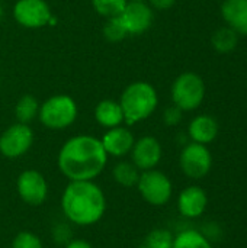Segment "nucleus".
Wrapping results in <instances>:
<instances>
[{
    "mask_svg": "<svg viewBox=\"0 0 247 248\" xmlns=\"http://www.w3.org/2000/svg\"><path fill=\"white\" fill-rule=\"evenodd\" d=\"M108 154L100 140L92 135H76L67 140L57 157V166L64 177L73 180H95L106 167Z\"/></svg>",
    "mask_w": 247,
    "mask_h": 248,
    "instance_id": "f257e3e1",
    "label": "nucleus"
},
{
    "mask_svg": "<svg viewBox=\"0 0 247 248\" xmlns=\"http://www.w3.org/2000/svg\"><path fill=\"white\" fill-rule=\"evenodd\" d=\"M61 211L77 227L98 224L106 212V196L93 180H73L61 196Z\"/></svg>",
    "mask_w": 247,
    "mask_h": 248,
    "instance_id": "f03ea898",
    "label": "nucleus"
},
{
    "mask_svg": "<svg viewBox=\"0 0 247 248\" xmlns=\"http://www.w3.org/2000/svg\"><path fill=\"white\" fill-rule=\"evenodd\" d=\"M119 105L127 125H135L153 115L159 105L156 89L147 81H134L125 87Z\"/></svg>",
    "mask_w": 247,
    "mask_h": 248,
    "instance_id": "7ed1b4c3",
    "label": "nucleus"
},
{
    "mask_svg": "<svg viewBox=\"0 0 247 248\" xmlns=\"http://www.w3.org/2000/svg\"><path fill=\"white\" fill-rule=\"evenodd\" d=\"M38 118L41 124L52 131L66 129L77 118V105L67 94H55L39 105Z\"/></svg>",
    "mask_w": 247,
    "mask_h": 248,
    "instance_id": "20e7f679",
    "label": "nucleus"
},
{
    "mask_svg": "<svg viewBox=\"0 0 247 248\" xmlns=\"http://www.w3.org/2000/svg\"><path fill=\"white\" fill-rule=\"evenodd\" d=\"M205 97V83L195 73L181 74L172 84L173 105L183 112L195 110L201 106Z\"/></svg>",
    "mask_w": 247,
    "mask_h": 248,
    "instance_id": "39448f33",
    "label": "nucleus"
},
{
    "mask_svg": "<svg viewBox=\"0 0 247 248\" xmlns=\"http://www.w3.org/2000/svg\"><path fill=\"white\" fill-rule=\"evenodd\" d=\"M135 187L141 198L151 206H165L173 195V185L170 179L156 169L141 171Z\"/></svg>",
    "mask_w": 247,
    "mask_h": 248,
    "instance_id": "423d86ee",
    "label": "nucleus"
},
{
    "mask_svg": "<svg viewBox=\"0 0 247 248\" xmlns=\"http://www.w3.org/2000/svg\"><path fill=\"white\" fill-rule=\"evenodd\" d=\"M179 166L186 177L198 180L210 173L213 167V155L207 145L189 142L181 151Z\"/></svg>",
    "mask_w": 247,
    "mask_h": 248,
    "instance_id": "0eeeda50",
    "label": "nucleus"
},
{
    "mask_svg": "<svg viewBox=\"0 0 247 248\" xmlns=\"http://www.w3.org/2000/svg\"><path fill=\"white\" fill-rule=\"evenodd\" d=\"M16 190L20 201L29 206H41L48 198V183L42 173L29 169L22 171L16 180Z\"/></svg>",
    "mask_w": 247,
    "mask_h": 248,
    "instance_id": "6e6552de",
    "label": "nucleus"
},
{
    "mask_svg": "<svg viewBox=\"0 0 247 248\" xmlns=\"http://www.w3.org/2000/svg\"><path fill=\"white\" fill-rule=\"evenodd\" d=\"M33 144V131L26 124H13L0 135V154L6 158L25 155Z\"/></svg>",
    "mask_w": 247,
    "mask_h": 248,
    "instance_id": "1a4fd4ad",
    "label": "nucleus"
},
{
    "mask_svg": "<svg viewBox=\"0 0 247 248\" xmlns=\"http://www.w3.org/2000/svg\"><path fill=\"white\" fill-rule=\"evenodd\" d=\"M13 16L20 26L29 29L42 28L52 17L45 0H17L13 7Z\"/></svg>",
    "mask_w": 247,
    "mask_h": 248,
    "instance_id": "9d476101",
    "label": "nucleus"
},
{
    "mask_svg": "<svg viewBox=\"0 0 247 248\" xmlns=\"http://www.w3.org/2000/svg\"><path fill=\"white\" fill-rule=\"evenodd\" d=\"M128 35H141L153 25V10L146 1H131L128 0L125 9L119 15Z\"/></svg>",
    "mask_w": 247,
    "mask_h": 248,
    "instance_id": "9b49d317",
    "label": "nucleus"
},
{
    "mask_svg": "<svg viewBox=\"0 0 247 248\" xmlns=\"http://www.w3.org/2000/svg\"><path fill=\"white\" fill-rule=\"evenodd\" d=\"M130 154H131V161L135 164V167L140 171H147L157 167V164L162 160L163 150L157 138L151 135H146L134 142Z\"/></svg>",
    "mask_w": 247,
    "mask_h": 248,
    "instance_id": "f8f14e48",
    "label": "nucleus"
},
{
    "mask_svg": "<svg viewBox=\"0 0 247 248\" xmlns=\"http://www.w3.org/2000/svg\"><path fill=\"white\" fill-rule=\"evenodd\" d=\"M100 142L108 157L111 155V157L121 158L131 153L135 138L128 128H122L119 125L115 128H109L100 138Z\"/></svg>",
    "mask_w": 247,
    "mask_h": 248,
    "instance_id": "ddd939ff",
    "label": "nucleus"
},
{
    "mask_svg": "<svg viewBox=\"0 0 247 248\" xmlns=\"http://www.w3.org/2000/svg\"><path fill=\"white\" fill-rule=\"evenodd\" d=\"M208 205L207 192L201 186H188L178 196L179 214L185 218H199Z\"/></svg>",
    "mask_w": 247,
    "mask_h": 248,
    "instance_id": "4468645a",
    "label": "nucleus"
},
{
    "mask_svg": "<svg viewBox=\"0 0 247 248\" xmlns=\"http://www.w3.org/2000/svg\"><path fill=\"white\" fill-rule=\"evenodd\" d=\"M221 15L229 28L239 35H247V0H224Z\"/></svg>",
    "mask_w": 247,
    "mask_h": 248,
    "instance_id": "2eb2a0df",
    "label": "nucleus"
},
{
    "mask_svg": "<svg viewBox=\"0 0 247 248\" xmlns=\"http://www.w3.org/2000/svg\"><path fill=\"white\" fill-rule=\"evenodd\" d=\"M188 134H189V138L192 140V142L207 145L217 138L218 124L210 115H199L191 121Z\"/></svg>",
    "mask_w": 247,
    "mask_h": 248,
    "instance_id": "dca6fc26",
    "label": "nucleus"
},
{
    "mask_svg": "<svg viewBox=\"0 0 247 248\" xmlns=\"http://www.w3.org/2000/svg\"><path fill=\"white\" fill-rule=\"evenodd\" d=\"M95 119L103 128H115L124 122V113L119 102L112 99L100 100L95 108Z\"/></svg>",
    "mask_w": 247,
    "mask_h": 248,
    "instance_id": "f3484780",
    "label": "nucleus"
},
{
    "mask_svg": "<svg viewBox=\"0 0 247 248\" xmlns=\"http://www.w3.org/2000/svg\"><path fill=\"white\" fill-rule=\"evenodd\" d=\"M141 171L135 167L132 161H119L112 169L114 180L124 187H134L138 183Z\"/></svg>",
    "mask_w": 247,
    "mask_h": 248,
    "instance_id": "a211bd4d",
    "label": "nucleus"
},
{
    "mask_svg": "<svg viewBox=\"0 0 247 248\" xmlns=\"http://www.w3.org/2000/svg\"><path fill=\"white\" fill-rule=\"evenodd\" d=\"M173 248H214L211 241L197 230H185L173 237Z\"/></svg>",
    "mask_w": 247,
    "mask_h": 248,
    "instance_id": "6ab92c4d",
    "label": "nucleus"
},
{
    "mask_svg": "<svg viewBox=\"0 0 247 248\" xmlns=\"http://www.w3.org/2000/svg\"><path fill=\"white\" fill-rule=\"evenodd\" d=\"M239 42V33L234 32L231 28L226 26V28H220L218 31L214 32L213 38H211V44L214 46L215 51L221 52V54H227L236 49Z\"/></svg>",
    "mask_w": 247,
    "mask_h": 248,
    "instance_id": "aec40b11",
    "label": "nucleus"
},
{
    "mask_svg": "<svg viewBox=\"0 0 247 248\" xmlns=\"http://www.w3.org/2000/svg\"><path fill=\"white\" fill-rule=\"evenodd\" d=\"M38 110H39V103L36 97H33L32 94H25L17 100L15 108V115L19 124L28 125L38 116Z\"/></svg>",
    "mask_w": 247,
    "mask_h": 248,
    "instance_id": "412c9836",
    "label": "nucleus"
},
{
    "mask_svg": "<svg viewBox=\"0 0 247 248\" xmlns=\"http://www.w3.org/2000/svg\"><path fill=\"white\" fill-rule=\"evenodd\" d=\"M128 0H92L95 10L106 19L119 16L125 9Z\"/></svg>",
    "mask_w": 247,
    "mask_h": 248,
    "instance_id": "4be33fe9",
    "label": "nucleus"
},
{
    "mask_svg": "<svg viewBox=\"0 0 247 248\" xmlns=\"http://www.w3.org/2000/svg\"><path fill=\"white\" fill-rule=\"evenodd\" d=\"M138 248H173V235L167 230H153Z\"/></svg>",
    "mask_w": 247,
    "mask_h": 248,
    "instance_id": "5701e85b",
    "label": "nucleus"
},
{
    "mask_svg": "<svg viewBox=\"0 0 247 248\" xmlns=\"http://www.w3.org/2000/svg\"><path fill=\"white\" fill-rule=\"evenodd\" d=\"M128 35L124 23L121 22L119 16L116 17H109L108 22L105 23L103 26V36L111 41V42H118V41H122L125 36Z\"/></svg>",
    "mask_w": 247,
    "mask_h": 248,
    "instance_id": "b1692460",
    "label": "nucleus"
},
{
    "mask_svg": "<svg viewBox=\"0 0 247 248\" xmlns=\"http://www.w3.org/2000/svg\"><path fill=\"white\" fill-rule=\"evenodd\" d=\"M12 248H44L41 238L31 231H20L15 235Z\"/></svg>",
    "mask_w": 247,
    "mask_h": 248,
    "instance_id": "393cba45",
    "label": "nucleus"
},
{
    "mask_svg": "<svg viewBox=\"0 0 247 248\" xmlns=\"http://www.w3.org/2000/svg\"><path fill=\"white\" fill-rule=\"evenodd\" d=\"M182 109H179L178 106H170V108H167L166 110H165V115H163V121H165V124L166 125H169V126H175V125H178L181 121H182Z\"/></svg>",
    "mask_w": 247,
    "mask_h": 248,
    "instance_id": "a878e982",
    "label": "nucleus"
},
{
    "mask_svg": "<svg viewBox=\"0 0 247 248\" xmlns=\"http://www.w3.org/2000/svg\"><path fill=\"white\" fill-rule=\"evenodd\" d=\"M202 234H204V235H205V238H208L210 241L220 240V238H221V235H223L220 225H217V224H214V222L207 224V227H205V230H204V232H202Z\"/></svg>",
    "mask_w": 247,
    "mask_h": 248,
    "instance_id": "bb28decb",
    "label": "nucleus"
},
{
    "mask_svg": "<svg viewBox=\"0 0 247 248\" xmlns=\"http://www.w3.org/2000/svg\"><path fill=\"white\" fill-rule=\"evenodd\" d=\"M148 1L157 10H167L176 3V0H148Z\"/></svg>",
    "mask_w": 247,
    "mask_h": 248,
    "instance_id": "cd10ccee",
    "label": "nucleus"
},
{
    "mask_svg": "<svg viewBox=\"0 0 247 248\" xmlns=\"http://www.w3.org/2000/svg\"><path fill=\"white\" fill-rule=\"evenodd\" d=\"M64 248H93V246L90 243L84 241V240L77 238V240H70Z\"/></svg>",
    "mask_w": 247,
    "mask_h": 248,
    "instance_id": "c85d7f7f",
    "label": "nucleus"
},
{
    "mask_svg": "<svg viewBox=\"0 0 247 248\" xmlns=\"http://www.w3.org/2000/svg\"><path fill=\"white\" fill-rule=\"evenodd\" d=\"M3 17V9H1V6H0V19Z\"/></svg>",
    "mask_w": 247,
    "mask_h": 248,
    "instance_id": "c756f323",
    "label": "nucleus"
},
{
    "mask_svg": "<svg viewBox=\"0 0 247 248\" xmlns=\"http://www.w3.org/2000/svg\"><path fill=\"white\" fill-rule=\"evenodd\" d=\"M131 1H144V0H131Z\"/></svg>",
    "mask_w": 247,
    "mask_h": 248,
    "instance_id": "7c9ffc66",
    "label": "nucleus"
}]
</instances>
